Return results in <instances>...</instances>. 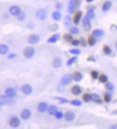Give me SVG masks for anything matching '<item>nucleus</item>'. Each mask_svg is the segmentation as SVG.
I'll use <instances>...</instances> for the list:
<instances>
[{
  "label": "nucleus",
  "mask_w": 117,
  "mask_h": 129,
  "mask_svg": "<svg viewBox=\"0 0 117 129\" xmlns=\"http://www.w3.org/2000/svg\"><path fill=\"white\" fill-rule=\"evenodd\" d=\"M25 19V14L23 12H21L18 16H17V20L20 21H23Z\"/></svg>",
  "instance_id": "obj_37"
},
{
  "label": "nucleus",
  "mask_w": 117,
  "mask_h": 129,
  "mask_svg": "<svg viewBox=\"0 0 117 129\" xmlns=\"http://www.w3.org/2000/svg\"><path fill=\"white\" fill-rule=\"evenodd\" d=\"M80 43V41L79 40H72L71 42V44L73 46H78Z\"/></svg>",
  "instance_id": "obj_41"
},
{
  "label": "nucleus",
  "mask_w": 117,
  "mask_h": 129,
  "mask_svg": "<svg viewBox=\"0 0 117 129\" xmlns=\"http://www.w3.org/2000/svg\"><path fill=\"white\" fill-rule=\"evenodd\" d=\"M70 32L71 34L76 35V34H78L79 32V30L77 27H71L70 29Z\"/></svg>",
  "instance_id": "obj_36"
},
{
  "label": "nucleus",
  "mask_w": 117,
  "mask_h": 129,
  "mask_svg": "<svg viewBox=\"0 0 117 129\" xmlns=\"http://www.w3.org/2000/svg\"><path fill=\"white\" fill-rule=\"evenodd\" d=\"M71 92H72V93H73V95H80V94L81 93L82 89H81V88H80L79 85H75V86H73V87L72 88Z\"/></svg>",
  "instance_id": "obj_16"
},
{
  "label": "nucleus",
  "mask_w": 117,
  "mask_h": 129,
  "mask_svg": "<svg viewBox=\"0 0 117 129\" xmlns=\"http://www.w3.org/2000/svg\"><path fill=\"white\" fill-rule=\"evenodd\" d=\"M77 1L76 0H70V2L68 3V12L69 14H73L74 13L75 8L77 7Z\"/></svg>",
  "instance_id": "obj_4"
},
{
  "label": "nucleus",
  "mask_w": 117,
  "mask_h": 129,
  "mask_svg": "<svg viewBox=\"0 0 117 129\" xmlns=\"http://www.w3.org/2000/svg\"><path fill=\"white\" fill-rule=\"evenodd\" d=\"M99 80H100L101 83H106V82H107V80H108V77H107V76H106V75H101L100 76V77H99Z\"/></svg>",
  "instance_id": "obj_35"
},
{
  "label": "nucleus",
  "mask_w": 117,
  "mask_h": 129,
  "mask_svg": "<svg viewBox=\"0 0 117 129\" xmlns=\"http://www.w3.org/2000/svg\"><path fill=\"white\" fill-rule=\"evenodd\" d=\"M86 17L88 18H89L90 20H93L95 18V12L93 10H89L88 12H87V14H86Z\"/></svg>",
  "instance_id": "obj_26"
},
{
  "label": "nucleus",
  "mask_w": 117,
  "mask_h": 129,
  "mask_svg": "<svg viewBox=\"0 0 117 129\" xmlns=\"http://www.w3.org/2000/svg\"><path fill=\"white\" fill-rule=\"evenodd\" d=\"M55 118H57V119H61L63 117V113L62 112H60V111H57L56 112V113L55 114Z\"/></svg>",
  "instance_id": "obj_39"
},
{
  "label": "nucleus",
  "mask_w": 117,
  "mask_h": 129,
  "mask_svg": "<svg viewBox=\"0 0 117 129\" xmlns=\"http://www.w3.org/2000/svg\"><path fill=\"white\" fill-rule=\"evenodd\" d=\"M103 34H104V32H103V31L101 30H94L93 32V36H95V37H102V36L103 35Z\"/></svg>",
  "instance_id": "obj_25"
},
{
  "label": "nucleus",
  "mask_w": 117,
  "mask_h": 129,
  "mask_svg": "<svg viewBox=\"0 0 117 129\" xmlns=\"http://www.w3.org/2000/svg\"><path fill=\"white\" fill-rule=\"evenodd\" d=\"M0 109H1V105H0Z\"/></svg>",
  "instance_id": "obj_50"
},
{
  "label": "nucleus",
  "mask_w": 117,
  "mask_h": 129,
  "mask_svg": "<svg viewBox=\"0 0 117 129\" xmlns=\"http://www.w3.org/2000/svg\"><path fill=\"white\" fill-rule=\"evenodd\" d=\"M20 124V120L17 117H13L10 120V125L12 128H17Z\"/></svg>",
  "instance_id": "obj_9"
},
{
  "label": "nucleus",
  "mask_w": 117,
  "mask_h": 129,
  "mask_svg": "<svg viewBox=\"0 0 117 129\" xmlns=\"http://www.w3.org/2000/svg\"><path fill=\"white\" fill-rule=\"evenodd\" d=\"M54 98L56 99V100H58L60 103H63V104H64V103H68L69 102L68 100H67V99H65V98H62V97H55Z\"/></svg>",
  "instance_id": "obj_31"
},
{
  "label": "nucleus",
  "mask_w": 117,
  "mask_h": 129,
  "mask_svg": "<svg viewBox=\"0 0 117 129\" xmlns=\"http://www.w3.org/2000/svg\"><path fill=\"white\" fill-rule=\"evenodd\" d=\"M9 52V47L5 44L0 45V55H5L7 54Z\"/></svg>",
  "instance_id": "obj_14"
},
{
  "label": "nucleus",
  "mask_w": 117,
  "mask_h": 129,
  "mask_svg": "<svg viewBox=\"0 0 117 129\" xmlns=\"http://www.w3.org/2000/svg\"><path fill=\"white\" fill-rule=\"evenodd\" d=\"M83 100L85 102H86V103L90 101V100H91V96H90V95H89V94H88V93L84 94L83 96Z\"/></svg>",
  "instance_id": "obj_32"
},
{
  "label": "nucleus",
  "mask_w": 117,
  "mask_h": 129,
  "mask_svg": "<svg viewBox=\"0 0 117 129\" xmlns=\"http://www.w3.org/2000/svg\"><path fill=\"white\" fill-rule=\"evenodd\" d=\"M90 74H91V76H92V77H93V79H96V78L98 77V72L96 71V70H93Z\"/></svg>",
  "instance_id": "obj_40"
},
{
  "label": "nucleus",
  "mask_w": 117,
  "mask_h": 129,
  "mask_svg": "<svg viewBox=\"0 0 117 129\" xmlns=\"http://www.w3.org/2000/svg\"><path fill=\"white\" fill-rule=\"evenodd\" d=\"M116 49H117V43H116Z\"/></svg>",
  "instance_id": "obj_49"
},
{
  "label": "nucleus",
  "mask_w": 117,
  "mask_h": 129,
  "mask_svg": "<svg viewBox=\"0 0 117 129\" xmlns=\"http://www.w3.org/2000/svg\"><path fill=\"white\" fill-rule=\"evenodd\" d=\"M83 25L85 30H89L90 29L91 25H90V20L87 17H85L83 20Z\"/></svg>",
  "instance_id": "obj_11"
},
{
  "label": "nucleus",
  "mask_w": 117,
  "mask_h": 129,
  "mask_svg": "<svg viewBox=\"0 0 117 129\" xmlns=\"http://www.w3.org/2000/svg\"><path fill=\"white\" fill-rule=\"evenodd\" d=\"M90 96H91V100H93V101H94L96 103H102V101L101 100V98H100V96L98 94L93 93V94L90 95Z\"/></svg>",
  "instance_id": "obj_20"
},
{
  "label": "nucleus",
  "mask_w": 117,
  "mask_h": 129,
  "mask_svg": "<svg viewBox=\"0 0 117 129\" xmlns=\"http://www.w3.org/2000/svg\"><path fill=\"white\" fill-rule=\"evenodd\" d=\"M69 52L73 54V55H79L80 53V51L79 50H77V49H73V50H69Z\"/></svg>",
  "instance_id": "obj_38"
},
{
  "label": "nucleus",
  "mask_w": 117,
  "mask_h": 129,
  "mask_svg": "<svg viewBox=\"0 0 117 129\" xmlns=\"http://www.w3.org/2000/svg\"><path fill=\"white\" fill-rule=\"evenodd\" d=\"M22 92L25 95H30L32 93V88L29 84H25L22 86Z\"/></svg>",
  "instance_id": "obj_6"
},
{
  "label": "nucleus",
  "mask_w": 117,
  "mask_h": 129,
  "mask_svg": "<svg viewBox=\"0 0 117 129\" xmlns=\"http://www.w3.org/2000/svg\"><path fill=\"white\" fill-rule=\"evenodd\" d=\"M76 60H77V57H73L70 58V59L68 60V62H67V65H68V67H70L74 62H75Z\"/></svg>",
  "instance_id": "obj_29"
},
{
  "label": "nucleus",
  "mask_w": 117,
  "mask_h": 129,
  "mask_svg": "<svg viewBox=\"0 0 117 129\" xmlns=\"http://www.w3.org/2000/svg\"><path fill=\"white\" fill-rule=\"evenodd\" d=\"M71 104L75 106H80L82 105V103L79 100H73L71 101Z\"/></svg>",
  "instance_id": "obj_33"
},
{
  "label": "nucleus",
  "mask_w": 117,
  "mask_h": 129,
  "mask_svg": "<svg viewBox=\"0 0 117 129\" xmlns=\"http://www.w3.org/2000/svg\"><path fill=\"white\" fill-rule=\"evenodd\" d=\"M106 88H107L108 90H113V88H114V86H113V85L111 83H108V84L106 85Z\"/></svg>",
  "instance_id": "obj_42"
},
{
  "label": "nucleus",
  "mask_w": 117,
  "mask_h": 129,
  "mask_svg": "<svg viewBox=\"0 0 117 129\" xmlns=\"http://www.w3.org/2000/svg\"><path fill=\"white\" fill-rule=\"evenodd\" d=\"M111 7V2L110 1H107L103 5V7H102V10L103 12H107L108 11Z\"/></svg>",
  "instance_id": "obj_21"
},
{
  "label": "nucleus",
  "mask_w": 117,
  "mask_h": 129,
  "mask_svg": "<svg viewBox=\"0 0 117 129\" xmlns=\"http://www.w3.org/2000/svg\"><path fill=\"white\" fill-rule=\"evenodd\" d=\"M31 116V112L29 109H24L21 112V118L23 120H27Z\"/></svg>",
  "instance_id": "obj_12"
},
{
  "label": "nucleus",
  "mask_w": 117,
  "mask_h": 129,
  "mask_svg": "<svg viewBox=\"0 0 117 129\" xmlns=\"http://www.w3.org/2000/svg\"><path fill=\"white\" fill-rule=\"evenodd\" d=\"M103 52H104L105 54H106V55H109V54L111 53V48H110L108 46L106 45V46H104V47H103Z\"/></svg>",
  "instance_id": "obj_34"
},
{
  "label": "nucleus",
  "mask_w": 117,
  "mask_h": 129,
  "mask_svg": "<svg viewBox=\"0 0 117 129\" xmlns=\"http://www.w3.org/2000/svg\"><path fill=\"white\" fill-rule=\"evenodd\" d=\"M16 94H17L16 90L12 88H7L5 90V95L7 96H8L9 98H12L15 97Z\"/></svg>",
  "instance_id": "obj_10"
},
{
  "label": "nucleus",
  "mask_w": 117,
  "mask_h": 129,
  "mask_svg": "<svg viewBox=\"0 0 117 129\" xmlns=\"http://www.w3.org/2000/svg\"><path fill=\"white\" fill-rule=\"evenodd\" d=\"M59 37H60L59 35H58V34H56V35H53V37H51L50 38H49V39L48 40V43H55V42L58 41Z\"/></svg>",
  "instance_id": "obj_24"
},
{
  "label": "nucleus",
  "mask_w": 117,
  "mask_h": 129,
  "mask_svg": "<svg viewBox=\"0 0 117 129\" xmlns=\"http://www.w3.org/2000/svg\"><path fill=\"white\" fill-rule=\"evenodd\" d=\"M88 61H91V62H96V59L93 57V56H90L88 58Z\"/></svg>",
  "instance_id": "obj_45"
},
{
  "label": "nucleus",
  "mask_w": 117,
  "mask_h": 129,
  "mask_svg": "<svg viewBox=\"0 0 117 129\" xmlns=\"http://www.w3.org/2000/svg\"><path fill=\"white\" fill-rule=\"evenodd\" d=\"M21 12H22V10H21V8H20V7H18V6L14 5V6H12V7L10 8V13L12 16L17 17Z\"/></svg>",
  "instance_id": "obj_5"
},
{
  "label": "nucleus",
  "mask_w": 117,
  "mask_h": 129,
  "mask_svg": "<svg viewBox=\"0 0 117 129\" xmlns=\"http://www.w3.org/2000/svg\"><path fill=\"white\" fill-rule=\"evenodd\" d=\"M8 57H9V59H14V58L16 57V54H15V53H11V54L9 55Z\"/></svg>",
  "instance_id": "obj_44"
},
{
  "label": "nucleus",
  "mask_w": 117,
  "mask_h": 129,
  "mask_svg": "<svg viewBox=\"0 0 117 129\" xmlns=\"http://www.w3.org/2000/svg\"><path fill=\"white\" fill-rule=\"evenodd\" d=\"M96 40L94 37L93 36H90L88 39V43L90 45V46H93L96 44Z\"/></svg>",
  "instance_id": "obj_28"
},
{
  "label": "nucleus",
  "mask_w": 117,
  "mask_h": 129,
  "mask_svg": "<svg viewBox=\"0 0 117 129\" xmlns=\"http://www.w3.org/2000/svg\"><path fill=\"white\" fill-rule=\"evenodd\" d=\"M55 7H56V8H57L58 10H60V9L62 7V5H61V4H60V3H58V4L56 5V6H55Z\"/></svg>",
  "instance_id": "obj_46"
},
{
  "label": "nucleus",
  "mask_w": 117,
  "mask_h": 129,
  "mask_svg": "<svg viewBox=\"0 0 117 129\" xmlns=\"http://www.w3.org/2000/svg\"><path fill=\"white\" fill-rule=\"evenodd\" d=\"M111 96L108 94H106L104 95V100H105V102L109 103L111 101Z\"/></svg>",
  "instance_id": "obj_43"
},
{
  "label": "nucleus",
  "mask_w": 117,
  "mask_h": 129,
  "mask_svg": "<svg viewBox=\"0 0 117 129\" xmlns=\"http://www.w3.org/2000/svg\"><path fill=\"white\" fill-rule=\"evenodd\" d=\"M63 39L65 40V42H72L73 40V36L71 34H65L63 35Z\"/></svg>",
  "instance_id": "obj_27"
},
{
  "label": "nucleus",
  "mask_w": 117,
  "mask_h": 129,
  "mask_svg": "<svg viewBox=\"0 0 117 129\" xmlns=\"http://www.w3.org/2000/svg\"><path fill=\"white\" fill-rule=\"evenodd\" d=\"M83 78V75L80 73V72H75L73 75V79L75 80V81H77V82H79L82 80Z\"/></svg>",
  "instance_id": "obj_23"
},
{
  "label": "nucleus",
  "mask_w": 117,
  "mask_h": 129,
  "mask_svg": "<svg viewBox=\"0 0 117 129\" xmlns=\"http://www.w3.org/2000/svg\"><path fill=\"white\" fill-rule=\"evenodd\" d=\"M48 113L50 115H54L56 113V112L58 111V108L55 105H50V107H48Z\"/></svg>",
  "instance_id": "obj_19"
},
{
  "label": "nucleus",
  "mask_w": 117,
  "mask_h": 129,
  "mask_svg": "<svg viewBox=\"0 0 117 129\" xmlns=\"http://www.w3.org/2000/svg\"><path fill=\"white\" fill-rule=\"evenodd\" d=\"M52 17L55 21H59L61 19V13L59 11H55L52 14Z\"/></svg>",
  "instance_id": "obj_22"
},
{
  "label": "nucleus",
  "mask_w": 117,
  "mask_h": 129,
  "mask_svg": "<svg viewBox=\"0 0 117 129\" xmlns=\"http://www.w3.org/2000/svg\"><path fill=\"white\" fill-rule=\"evenodd\" d=\"M11 102L10 98L5 95H0V105H9Z\"/></svg>",
  "instance_id": "obj_7"
},
{
  "label": "nucleus",
  "mask_w": 117,
  "mask_h": 129,
  "mask_svg": "<svg viewBox=\"0 0 117 129\" xmlns=\"http://www.w3.org/2000/svg\"><path fill=\"white\" fill-rule=\"evenodd\" d=\"M62 65V60L60 57H55L53 61V66L55 68H59Z\"/></svg>",
  "instance_id": "obj_17"
},
{
  "label": "nucleus",
  "mask_w": 117,
  "mask_h": 129,
  "mask_svg": "<svg viewBox=\"0 0 117 129\" xmlns=\"http://www.w3.org/2000/svg\"><path fill=\"white\" fill-rule=\"evenodd\" d=\"M27 41L30 45L36 44L40 41V37L38 35H32L28 37Z\"/></svg>",
  "instance_id": "obj_8"
},
{
  "label": "nucleus",
  "mask_w": 117,
  "mask_h": 129,
  "mask_svg": "<svg viewBox=\"0 0 117 129\" xmlns=\"http://www.w3.org/2000/svg\"><path fill=\"white\" fill-rule=\"evenodd\" d=\"M86 2H93V0H86Z\"/></svg>",
  "instance_id": "obj_48"
},
{
  "label": "nucleus",
  "mask_w": 117,
  "mask_h": 129,
  "mask_svg": "<svg viewBox=\"0 0 117 129\" xmlns=\"http://www.w3.org/2000/svg\"><path fill=\"white\" fill-rule=\"evenodd\" d=\"M80 43H81V45H82L83 46H85V40H84L83 39H81Z\"/></svg>",
  "instance_id": "obj_47"
},
{
  "label": "nucleus",
  "mask_w": 117,
  "mask_h": 129,
  "mask_svg": "<svg viewBox=\"0 0 117 129\" xmlns=\"http://www.w3.org/2000/svg\"><path fill=\"white\" fill-rule=\"evenodd\" d=\"M71 21H72V19L70 16H66L65 17V20H64V22H65V25L66 27H68L70 23H71Z\"/></svg>",
  "instance_id": "obj_30"
},
{
  "label": "nucleus",
  "mask_w": 117,
  "mask_h": 129,
  "mask_svg": "<svg viewBox=\"0 0 117 129\" xmlns=\"http://www.w3.org/2000/svg\"><path fill=\"white\" fill-rule=\"evenodd\" d=\"M35 50L32 47H27L26 48H25L23 51V55L27 59L32 58L35 55Z\"/></svg>",
  "instance_id": "obj_1"
},
{
  "label": "nucleus",
  "mask_w": 117,
  "mask_h": 129,
  "mask_svg": "<svg viewBox=\"0 0 117 129\" xmlns=\"http://www.w3.org/2000/svg\"><path fill=\"white\" fill-rule=\"evenodd\" d=\"M73 80V75H70V74H67L65 75L64 76L62 77V78L60 79V84L63 86H65L69 83H70V82Z\"/></svg>",
  "instance_id": "obj_3"
},
{
  "label": "nucleus",
  "mask_w": 117,
  "mask_h": 129,
  "mask_svg": "<svg viewBox=\"0 0 117 129\" xmlns=\"http://www.w3.org/2000/svg\"><path fill=\"white\" fill-rule=\"evenodd\" d=\"M47 17H48L47 12L44 9H39L36 12V17L41 21L45 20L47 19Z\"/></svg>",
  "instance_id": "obj_2"
},
{
  "label": "nucleus",
  "mask_w": 117,
  "mask_h": 129,
  "mask_svg": "<svg viewBox=\"0 0 117 129\" xmlns=\"http://www.w3.org/2000/svg\"><path fill=\"white\" fill-rule=\"evenodd\" d=\"M48 109V104L45 102H42V103H39V105L37 106V110L40 113H45Z\"/></svg>",
  "instance_id": "obj_13"
},
{
  "label": "nucleus",
  "mask_w": 117,
  "mask_h": 129,
  "mask_svg": "<svg viewBox=\"0 0 117 129\" xmlns=\"http://www.w3.org/2000/svg\"><path fill=\"white\" fill-rule=\"evenodd\" d=\"M75 118V113L72 111H67L65 114V119L68 121H72Z\"/></svg>",
  "instance_id": "obj_15"
},
{
  "label": "nucleus",
  "mask_w": 117,
  "mask_h": 129,
  "mask_svg": "<svg viewBox=\"0 0 117 129\" xmlns=\"http://www.w3.org/2000/svg\"><path fill=\"white\" fill-rule=\"evenodd\" d=\"M81 17H82V12L80 11H78L75 14V17L73 18V22H74L75 25H78L79 23V22H80V20L81 19Z\"/></svg>",
  "instance_id": "obj_18"
}]
</instances>
